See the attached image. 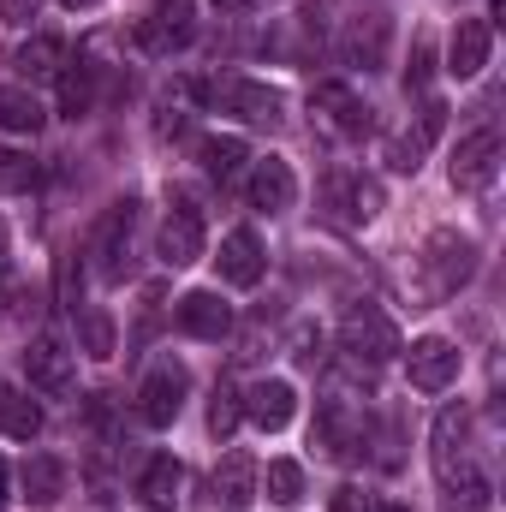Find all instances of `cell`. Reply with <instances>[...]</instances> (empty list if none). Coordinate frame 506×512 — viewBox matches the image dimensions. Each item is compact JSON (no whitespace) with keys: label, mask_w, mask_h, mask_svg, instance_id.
Here are the masks:
<instances>
[{"label":"cell","mask_w":506,"mask_h":512,"mask_svg":"<svg viewBox=\"0 0 506 512\" xmlns=\"http://www.w3.org/2000/svg\"><path fill=\"white\" fill-rule=\"evenodd\" d=\"M477 274V245L465 239V233H429V245H423V286H429V298H453L465 280Z\"/></svg>","instance_id":"6da1fadb"},{"label":"cell","mask_w":506,"mask_h":512,"mask_svg":"<svg viewBox=\"0 0 506 512\" xmlns=\"http://www.w3.org/2000/svg\"><path fill=\"white\" fill-rule=\"evenodd\" d=\"M340 352H346L358 370H376V364H387V358L399 352V328L381 316L376 304H358V310L340 322Z\"/></svg>","instance_id":"7a4b0ae2"},{"label":"cell","mask_w":506,"mask_h":512,"mask_svg":"<svg viewBox=\"0 0 506 512\" xmlns=\"http://www.w3.org/2000/svg\"><path fill=\"white\" fill-rule=\"evenodd\" d=\"M185 393H191V376H185V364H173V358H161L143 387H137V417L149 423V429H167L179 411H185Z\"/></svg>","instance_id":"3957f363"},{"label":"cell","mask_w":506,"mask_h":512,"mask_svg":"<svg viewBox=\"0 0 506 512\" xmlns=\"http://www.w3.org/2000/svg\"><path fill=\"white\" fill-rule=\"evenodd\" d=\"M197 36V0H155L149 6V18L137 24V42L149 48V54H173V48H185Z\"/></svg>","instance_id":"277c9868"},{"label":"cell","mask_w":506,"mask_h":512,"mask_svg":"<svg viewBox=\"0 0 506 512\" xmlns=\"http://www.w3.org/2000/svg\"><path fill=\"white\" fill-rule=\"evenodd\" d=\"M405 376H411L417 393H447V387L459 382V346L441 340V334L411 340V352H405Z\"/></svg>","instance_id":"5b68a950"},{"label":"cell","mask_w":506,"mask_h":512,"mask_svg":"<svg viewBox=\"0 0 506 512\" xmlns=\"http://www.w3.org/2000/svg\"><path fill=\"white\" fill-rule=\"evenodd\" d=\"M155 251H161L167 268H191V262L203 256V209H197L191 197H173V209H167V221H161Z\"/></svg>","instance_id":"8992f818"},{"label":"cell","mask_w":506,"mask_h":512,"mask_svg":"<svg viewBox=\"0 0 506 512\" xmlns=\"http://www.w3.org/2000/svg\"><path fill=\"white\" fill-rule=\"evenodd\" d=\"M429 453H435V477H441V483H453L459 471H471V411H465V405H447V411L435 417Z\"/></svg>","instance_id":"52a82bcc"},{"label":"cell","mask_w":506,"mask_h":512,"mask_svg":"<svg viewBox=\"0 0 506 512\" xmlns=\"http://www.w3.org/2000/svg\"><path fill=\"white\" fill-rule=\"evenodd\" d=\"M501 173V131H471L459 149H453V191H489Z\"/></svg>","instance_id":"ba28073f"},{"label":"cell","mask_w":506,"mask_h":512,"mask_svg":"<svg viewBox=\"0 0 506 512\" xmlns=\"http://www.w3.org/2000/svg\"><path fill=\"white\" fill-rule=\"evenodd\" d=\"M131 221H137V203H114L108 215H102V227H96V239H90V256H96V274L102 280H120L126 274V245H131Z\"/></svg>","instance_id":"9c48e42d"},{"label":"cell","mask_w":506,"mask_h":512,"mask_svg":"<svg viewBox=\"0 0 506 512\" xmlns=\"http://www.w3.org/2000/svg\"><path fill=\"white\" fill-rule=\"evenodd\" d=\"M24 376H30V387H42V393H54V399H66V393H72V382H78L72 352H66L54 334L30 340V352H24Z\"/></svg>","instance_id":"30bf717a"},{"label":"cell","mask_w":506,"mask_h":512,"mask_svg":"<svg viewBox=\"0 0 506 512\" xmlns=\"http://www.w3.org/2000/svg\"><path fill=\"white\" fill-rule=\"evenodd\" d=\"M239 399H245V417H251L256 429H268V435H274V429H286V423L298 417V387L280 382V376H262V382H251Z\"/></svg>","instance_id":"8fae6325"},{"label":"cell","mask_w":506,"mask_h":512,"mask_svg":"<svg viewBox=\"0 0 506 512\" xmlns=\"http://www.w3.org/2000/svg\"><path fill=\"white\" fill-rule=\"evenodd\" d=\"M387 42H393V24H387L381 12H364V18H352V24H346L340 54H346V66L376 72V66H387Z\"/></svg>","instance_id":"7c38bea8"},{"label":"cell","mask_w":506,"mask_h":512,"mask_svg":"<svg viewBox=\"0 0 506 512\" xmlns=\"http://www.w3.org/2000/svg\"><path fill=\"white\" fill-rule=\"evenodd\" d=\"M489 54H495V24L489 18H459L453 48H447V72L453 78H477L489 66Z\"/></svg>","instance_id":"4fadbf2b"},{"label":"cell","mask_w":506,"mask_h":512,"mask_svg":"<svg viewBox=\"0 0 506 512\" xmlns=\"http://www.w3.org/2000/svg\"><path fill=\"white\" fill-rule=\"evenodd\" d=\"M316 441H322L334 459H358V453H364V417H352L346 399H322V411H316Z\"/></svg>","instance_id":"5bb4252c"},{"label":"cell","mask_w":506,"mask_h":512,"mask_svg":"<svg viewBox=\"0 0 506 512\" xmlns=\"http://www.w3.org/2000/svg\"><path fill=\"white\" fill-rule=\"evenodd\" d=\"M221 102L239 114V120H251V126H286V96L274 90V84H251V78H239V84H227L221 90Z\"/></svg>","instance_id":"9a60e30c"},{"label":"cell","mask_w":506,"mask_h":512,"mask_svg":"<svg viewBox=\"0 0 506 512\" xmlns=\"http://www.w3.org/2000/svg\"><path fill=\"white\" fill-rule=\"evenodd\" d=\"M179 328L191 340H227L233 334V310L221 304V292H185L179 298Z\"/></svg>","instance_id":"2e32d148"},{"label":"cell","mask_w":506,"mask_h":512,"mask_svg":"<svg viewBox=\"0 0 506 512\" xmlns=\"http://www.w3.org/2000/svg\"><path fill=\"white\" fill-rule=\"evenodd\" d=\"M310 108L340 131V137H364V131H370V108H364V102H358V90H346V84H316Z\"/></svg>","instance_id":"e0dca14e"},{"label":"cell","mask_w":506,"mask_h":512,"mask_svg":"<svg viewBox=\"0 0 506 512\" xmlns=\"http://www.w3.org/2000/svg\"><path fill=\"white\" fill-rule=\"evenodd\" d=\"M179 489H185V465H179L173 453H155V459L143 465V477H137V501L149 512H173L179 507Z\"/></svg>","instance_id":"ac0fdd59"},{"label":"cell","mask_w":506,"mask_h":512,"mask_svg":"<svg viewBox=\"0 0 506 512\" xmlns=\"http://www.w3.org/2000/svg\"><path fill=\"white\" fill-rule=\"evenodd\" d=\"M292 197H298L292 167H286L280 155L256 161V167H251V203H256V209H262V215H286V209H292Z\"/></svg>","instance_id":"d6986e66"},{"label":"cell","mask_w":506,"mask_h":512,"mask_svg":"<svg viewBox=\"0 0 506 512\" xmlns=\"http://www.w3.org/2000/svg\"><path fill=\"white\" fill-rule=\"evenodd\" d=\"M221 280L227 286H256L262 280V239H256L251 227H233L227 239H221Z\"/></svg>","instance_id":"ffe728a7"},{"label":"cell","mask_w":506,"mask_h":512,"mask_svg":"<svg viewBox=\"0 0 506 512\" xmlns=\"http://www.w3.org/2000/svg\"><path fill=\"white\" fill-rule=\"evenodd\" d=\"M441 126H447V108L429 102V108L417 114V131H411V137H393V143H387V167H393V173H417V167H423V149L441 137Z\"/></svg>","instance_id":"44dd1931"},{"label":"cell","mask_w":506,"mask_h":512,"mask_svg":"<svg viewBox=\"0 0 506 512\" xmlns=\"http://www.w3.org/2000/svg\"><path fill=\"white\" fill-rule=\"evenodd\" d=\"M18 483H24V501H30V507H54V501L66 495V465H60L54 453H30L24 471H18Z\"/></svg>","instance_id":"7402d4cb"},{"label":"cell","mask_w":506,"mask_h":512,"mask_svg":"<svg viewBox=\"0 0 506 512\" xmlns=\"http://www.w3.org/2000/svg\"><path fill=\"white\" fill-rule=\"evenodd\" d=\"M215 501L233 512H245L256 501V465L251 453H227L221 465H215Z\"/></svg>","instance_id":"603a6c76"},{"label":"cell","mask_w":506,"mask_h":512,"mask_svg":"<svg viewBox=\"0 0 506 512\" xmlns=\"http://www.w3.org/2000/svg\"><path fill=\"white\" fill-rule=\"evenodd\" d=\"M197 155H203V173H209V179H221V185H233V179L245 173V161H251L245 137H233V131L203 137V143H197Z\"/></svg>","instance_id":"cb8c5ba5"},{"label":"cell","mask_w":506,"mask_h":512,"mask_svg":"<svg viewBox=\"0 0 506 512\" xmlns=\"http://www.w3.org/2000/svg\"><path fill=\"white\" fill-rule=\"evenodd\" d=\"M0 435H12V441H36L42 435V411H36L30 393L0 387Z\"/></svg>","instance_id":"d4e9b609"},{"label":"cell","mask_w":506,"mask_h":512,"mask_svg":"<svg viewBox=\"0 0 506 512\" xmlns=\"http://www.w3.org/2000/svg\"><path fill=\"white\" fill-rule=\"evenodd\" d=\"M78 352L96 358V364H108V358L120 352V328H114L108 310H84V316H78Z\"/></svg>","instance_id":"484cf974"},{"label":"cell","mask_w":506,"mask_h":512,"mask_svg":"<svg viewBox=\"0 0 506 512\" xmlns=\"http://www.w3.org/2000/svg\"><path fill=\"white\" fill-rule=\"evenodd\" d=\"M42 102L30 96V90H12V84H0V131H18V137H36L42 131Z\"/></svg>","instance_id":"4316f807"},{"label":"cell","mask_w":506,"mask_h":512,"mask_svg":"<svg viewBox=\"0 0 506 512\" xmlns=\"http://www.w3.org/2000/svg\"><path fill=\"white\" fill-rule=\"evenodd\" d=\"M18 72L24 78H60L66 72V42L60 36H30L18 48Z\"/></svg>","instance_id":"83f0119b"},{"label":"cell","mask_w":506,"mask_h":512,"mask_svg":"<svg viewBox=\"0 0 506 512\" xmlns=\"http://www.w3.org/2000/svg\"><path fill=\"white\" fill-rule=\"evenodd\" d=\"M447 489V512H495V495H489V483L477 477V471H459L453 483H441Z\"/></svg>","instance_id":"f1b7e54d"},{"label":"cell","mask_w":506,"mask_h":512,"mask_svg":"<svg viewBox=\"0 0 506 512\" xmlns=\"http://www.w3.org/2000/svg\"><path fill=\"white\" fill-rule=\"evenodd\" d=\"M90 108H96V72H90V66L60 72V114L78 120V114H90Z\"/></svg>","instance_id":"f546056e"},{"label":"cell","mask_w":506,"mask_h":512,"mask_svg":"<svg viewBox=\"0 0 506 512\" xmlns=\"http://www.w3.org/2000/svg\"><path fill=\"white\" fill-rule=\"evenodd\" d=\"M340 203H346V221H376V215H381V185L358 173V179H346V185H340Z\"/></svg>","instance_id":"4dcf8cb0"},{"label":"cell","mask_w":506,"mask_h":512,"mask_svg":"<svg viewBox=\"0 0 506 512\" xmlns=\"http://www.w3.org/2000/svg\"><path fill=\"white\" fill-rule=\"evenodd\" d=\"M268 501H280V507H298L304 501V465L298 459H274L268 465Z\"/></svg>","instance_id":"1f68e13d"},{"label":"cell","mask_w":506,"mask_h":512,"mask_svg":"<svg viewBox=\"0 0 506 512\" xmlns=\"http://www.w3.org/2000/svg\"><path fill=\"white\" fill-rule=\"evenodd\" d=\"M239 417H245V399H239V387H215V405H209V429L227 441V435L239 429Z\"/></svg>","instance_id":"d6a6232c"},{"label":"cell","mask_w":506,"mask_h":512,"mask_svg":"<svg viewBox=\"0 0 506 512\" xmlns=\"http://www.w3.org/2000/svg\"><path fill=\"white\" fill-rule=\"evenodd\" d=\"M30 185H36V161H30V155H18V149H0V197L30 191Z\"/></svg>","instance_id":"836d02e7"},{"label":"cell","mask_w":506,"mask_h":512,"mask_svg":"<svg viewBox=\"0 0 506 512\" xmlns=\"http://www.w3.org/2000/svg\"><path fill=\"white\" fill-rule=\"evenodd\" d=\"M429 66H435V54H429V42H417L411 66H405V90H429Z\"/></svg>","instance_id":"e575fe53"},{"label":"cell","mask_w":506,"mask_h":512,"mask_svg":"<svg viewBox=\"0 0 506 512\" xmlns=\"http://www.w3.org/2000/svg\"><path fill=\"white\" fill-rule=\"evenodd\" d=\"M292 358L316 364V358H322V328H292Z\"/></svg>","instance_id":"d590c367"},{"label":"cell","mask_w":506,"mask_h":512,"mask_svg":"<svg viewBox=\"0 0 506 512\" xmlns=\"http://www.w3.org/2000/svg\"><path fill=\"white\" fill-rule=\"evenodd\" d=\"M36 12H42V0H0V18H6V24H18V30H24Z\"/></svg>","instance_id":"8d00e7d4"},{"label":"cell","mask_w":506,"mask_h":512,"mask_svg":"<svg viewBox=\"0 0 506 512\" xmlns=\"http://www.w3.org/2000/svg\"><path fill=\"white\" fill-rule=\"evenodd\" d=\"M334 512H376V501H370L364 489H352V483H346V489H334Z\"/></svg>","instance_id":"74e56055"},{"label":"cell","mask_w":506,"mask_h":512,"mask_svg":"<svg viewBox=\"0 0 506 512\" xmlns=\"http://www.w3.org/2000/svg\"><path fill=\"white\" fill-rule=\"evenodd\" d=\"M221 12H256V6H268V0H215Z\"/></svg>","instance_id":"f35d334b"},{"label":"cell","mask_w":506,"mask_h":512,"mask_svg":"<svg viewBox=\"0 0 506 512\" xmlns=\"http://www.w3.org/2000/svg\"><path fill=\"white\" fill-rule=\"evenodd\" d=\"M6 489H12V477H6V459H0V507H6V501H12V495H6Z\"/></svg>","instance_id":"ab89813d"},{"label":"cell","mask_w":506,"mask_h":512,"mask_svg":"<svg viewBox=\"0 0 506 512\" xmlns=\"http://www.w3.org/2000/svg\"><path fill=\"white\" fill-rule=\"evenodd\" d=\"M66 6H72V12H90V6H102V0H66Z\"/></svg>","instance_id":"60d3db41"},{"label":"cell","mask_w":506,"mask_h":512,"mask_svg":"<svg viewBox=\"0 0 506 512\" xmlns=\"http://www.w3.org/2000/svg\"><path fill=\"white\" fill-rule=\"evenodd\" d=\"M376 512H411V507H393V501H387V507H376Z\"/></svg>","instance_id":"b9f144b4"}]
</instances>
